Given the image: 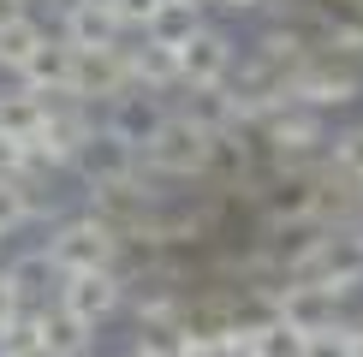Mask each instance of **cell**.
I'll return each mask as SVG.
<instances>
[{
    "mask_svg": "<svg viewBox=\"0 0 363 357\" xmlns=\"http://www.w3.org/2000/svg\"><path fill=\"white\" fill-rule=\"evenodd\" d=\"M179 72H185V89H220V84H233L238 42L226 36L220 24H203L185 48H179Z\"/></svg>",
    "mask_w": 363,
    "mask_h": 357,
    "instance_id": "ba28073f",
    "label": "cell"
},
{
    "mask_svg": "<svg viewBox=\"0 0 363 357\" xmlns=\"http://www.w3.org/2000/svg\"><path fill=\"white\" fill-rule=\"evenodd\" d=\"M357 327H363V322H357Z\"/></svg>",
    "mask_w": 363,
    "mask_h": 357,
    "instance_id": "1f68e13d",
    "label": "cell"
},
{
    "mask_svg": "<svg viewBox=\"0 0 363 357\" xmlns=\"http://www.w3.org/2000/svg\"><path fill=\"white\" fill-rule=\"evenodd\" d=\"M328 161L352 178V185H363V119H352V125L334 131V143H328Z\"/></svg>",
    "mask_w": 363,
    "mask_h": 357,
    "instance_id": "7402d4cb",
    "label": "cell"
},
{
    "mask_svg": "<svg viewBox=\"0 0 363 357\" xmlns=\"http://www.w3.org/2000/svg\"><path fill=\"white\" fill-rule=\"evenodd\" d=\"M173 108H167V96H155V89H138L131 84L125 96H113V101H101V131H113L119 143H131V149H143L149 137L161 131V119H167Z\"/></svg>",
    "mask_w": 363,
    "mask_h": 357,
    "instance_id": "9c48e42d",
    "label": "cell"
},
{
    "mask_svg": "<svg viewBox=\"0 0 363 357\" xmlns=\"http://www.w3.org/2000/svg\"><path fill=\"white\" fill-rule=\"evenodd\" d=\"M286 280H304V286H328L340 298L363 292V227L340 220V227H310L286 250Z\"/></svg>",
    "mask_w": 363,
    "mask_h": 357,
    "instance_id": "6da1fadb",
    "label": "cell"
},
{
    "mask_svg": "<svg viewBox=\"0 0 363 357\" xmlns=\"http://www.w3.org/2000/svg\"><path fill=\"white\" fill-rule=\"evenodd\" d=\"M196 30H203V6H196V0H167V6H161V18L149 24V36H155L161 48H185Z\"/></svg>",
    "mask_w": 363,
    "mask_h": 357,
    "instance_id": "ffe728a7",
    "label": "cell"
},
{
    "mask_svg": "<svg viewBox=\"0 0 363 357\" xmlns=\"http://www.w3.org/2000/svg\"><path fill=\"white\" fill-rule=\"evenodd\" d=\"M233 357H310V334L292 327V322H280V316H268V322H256L250 334L238 339Z\"/></svg>",
    "mask_w": 363,
    "mask_h": 357,
    "instance_id": "d6986e66",
    "label": "cell"
},
{
    "mask_svg": "<svg viewBox=\"0 0 363 357\" xmlns=\"http://www.w3.org/2000/svg\"><path fill=\"white\" fill-rule=\"evenodd\" d=\"M215 149H220V137H208L203 125H191V119L173 108L161 119V131L143 143V173L167 178V185H196V178L215 167Z\"/></svg>",
    "mask_w": 363,
    "mask_h": 357,
    "instance_id": "7a4b0ae2",
    "label": "cell"
},
{
    "mask_svg": "<svg viewBox=\"0 0 363 357\" xmlns=\"http://www.w3.org/2000/svg\"><path fill=\"white\" fill-rule=\"evenodd\" d=\"M179 113L191 119V125H203L208 137H238V131H250L245 125V113H238V101H233V89H185V101H179Z\"/></svg>",
    "mask_w": 363,
    "mask_h": 357,
    "instance_id": "2e32d148",
    "label": "cell"
},
{
    "mask_svg": "<svg viewBox=\"0 0 363 357\" xmlns=\"http://www.w3.org/2000/svg\"><path fill=\"white\" fill-rule=\"evenodd\" d=\"M18 18H30V0H0V30L18 24Z\"/></svg>",
    "mask_w": 363,
    "mask_h": 357,
    "instance_id": "f1b7e54d",
    "label": "cell"
},
{
    "mask_svg": "<svg viewBox=\"0 0 363 357\" xmlns=\"http://www.w3.org/2000/svg\"><path fill=\"white\" fill-rule=\"evenodd\" d=\"M48 256L60 274H96V268H119L125 244H119V232L101 215L84 208V215H66L48 227Z\"/></svg>",
    "mask_w": 363,
    "mask_h": 357,
    "instance_id": "3957f363",
    "label": "cell"
},
{
    "mask_svg": "<svg viewBox=\"0 0 363 357\" xmlns=\"http://www.w3.org/2000/svg\"><path fill=\"white\" fill-rule=\"evenodd\" d=\"M72 173H78L84 197H89V191H119V185H138V178H143V149L119 143L113 131H96V137L78 149Z\"/></svg>",
    "mask_w": 363,
    "mask_h": 357,
    "instance_id": "52a82bcc",
    "label": "cell"
},
{
    "mask_svg": "<svg viewBox=\"0 0 363 357\" xmlns=\"http://www.w3.org/2000/svg\"><path fill=\"white\" fill-rule=\"evenodd\" d=\"M72 66H78V48H72L66 36H48L30 54V66L18 72V84L42 89V96H72Z\"/></svg>",
    "mask_w": 363,
    "mask_h": 357,
    "instance_id": "e0dca14e",
    "label": "cell"
},
{
    "mask_svg": "<svg viewBox=\"0 0 363 357\" xmlns=\"http://www.w3.org/2000/svg\"><path fill=\"white\" fill-rule=\"evenodd\" d=\"M108 6H113V18H119L125 36H149V24L161 18V6H167V0H108Z\"/></svg>",
    "mask_w": 363,
    "mask_h": 357,
    "instance_id": "484cf974",
    "label": "cell"
},
{
    "mask_svg": "<svg viewBox=\"0 0 363 357\" xmlns=\"http://www.w3.org/2000/svg\"><path fill=\"white\" fill-rule=\"evenodd\" d=\"M0 274H6V286L18 292V304L24 310H48L54 298H60V268H54V256H48V244H36V250H18V256H12L6 268H0Z\"/></svg>",
    "mask_w": 363,
    "mask_h": 357,
    "instance_id": "8fae6325",
    "label": "cell"
},
{
    "mask_svg": "<svg viewBox=\"0 0 363 357\" xmlns=\"http://www.w3.org/2000/svg\"><path fill=\"white\" fill-rule=\"evenodd\" d=\"M131 89V66H125V42L119 48H78V66H72V96L101 108V101L125 96Z\"/></svg>",
    "mask_w": 363,
    "mask_h": 357,
    "instance_id": "30bf717a",
    "label": "cell"
},
{
    "mask_svg": "<svg viewBox=\"0 0 363 357\" xmlns=\"http://www.w3.org/2000/svg\"><path fill=\"white\" fill-rule=\"evenodd\" d=\"M18 227H30V197L18 173H0V238H12Z\"/></svg>",
    "mask_w": 363,
    "mask_h": 357,
    "instance_id": "cb8c5ba5",
    "label": "cell"
},
{
    "mask_svg": "<svg viewBox=\"0 0 363 357\" xmlns=\"http://www.w3.org/2000/svg\"><path fill=\"white\" fill-rule=\"evenodd\" d=\"M42 125H48V96H42V89H30V84L0 89V131H6V137L36 143Z\"/></svg>",
    "mask_w": 363,
    "mask_h": 357,
    "instance_id": "ac0fdd59",
    "label": "cell"
},
{
    "mask_svg": "<svg viewBox=\"0 0 363 357\" xmlns=\"http://www.w3.org/2000/svg\"><path fill=\"white\" fill-rule=\"evenodd\" d=\"M340 304H345L340 292H328V286H304V280H286V286L274 292V316H280V322H292V327H304V334H322V327H334V322H340Z\"/></svg>",
    "mask_w": 363,
    "mask_h": 357,
    "instance_id": "7c38bea8",
    "label": "cell"
},
{
    "mask_svg": "<svg viewBox=\"0 0 363 357\" xmlns=\"http://www.w3.org/2000/svg\"><path fill=\"white\" fill-rule=\"evenodd\" d=\"M196 6H203V0H196Z\"/></svg>",
    "mask_w": 363,
    "mask_h": 357,
    "instance_id": "f546056e",
    "label": "cell"
},
{
    "mask_svg": "<svg viewBox=\"0 0 363 357\" xmlns=\"http://www.w3.org/2000/svg\"><path fill=\"white\" fill-rule=\"evenodd\" d=\"M125 66H131V84L138 89H155V96H173L185 89V72H179V48H161L155 36H138L125 48Z\"/></svg>",
    "mask_w": 363,
    "mask_h": 357,
    "instance_id": "5bb4252c",
    "label": "cell"
},
{
    "mask_svg": "<svg viewBox=\"0 0 363 357\" xmlns=\"http://www.w3.org/2000/svg\"><path fill=\"white\" fill-rule=\"evenodd\" d=\"M0 173H24V143L0 131Z\"/></svg>",
    "mask_w": 363,
    "mask_h": 357,
    "instance_id": "4316f807",
    "label": "cell"
},
{
    "mask_svg": "<svg viewBox=\"0 0 363 357\" xmlns=\"http://www.w3.org/2000/svg\"><path fill=\"white\" fill-rule=\"evenodd\" d=\"M286 96L304 101V108H315V113H328V108H345V101H357V96H363V72L352 66V60L315 54V60H304V66L292 72Z\"/></svg>",
    "mask_w": 363,
    "mask_h": 357,
    "instance_id": "5b68a950",
    "label": "cell"
},
{
    "mask_svg": "<svg viewBox=\"0 0 363 357\" xmlns=\"http://www.w3.org/2000/svg\"><path fill=\"white\" fill-rule=\"evenodd\" d=\"M36 339H42V357H89L96 351V327L78 322L72 310H60V304L36 310Z\"/></svg>",
    "mask_w": 363,
    "mask_h": 357,
    "instance_id": "9a60e30c",
    "label": "cell"
},
{
    "mask_svg": "<svg viewBox=\"0 0 363 357\" xmlns=\"http://www.w3.org/2000/svg\"><path fill=\"white\" fill-rule=\"evenodd\" d=\"M310 357H363V327L357 322H334L322 334H310Z\"/></svg>",
    "mask_w": 363,
    "mask_h": 357,
    "instance_id": "603a6c76",
    "label": "cell"
},
{
    "mask_svg": "<svg viewBox=\"0 0 363 357\" xmlns=\"http://www.w3.org/2000/svg\"><path fill=\"white\" fill-rule=\"evenodd\" d=\"M42 42H48V30H42L36 18L6 24V30H0V72H12V78H18V72L30 66V54H36Z\"/></svg>",
    "mask_w": 363,
    "mask_h": 357,
    "instance_id": "44dd1931",
    "label": "cell"
},
{
    "mask_svg": "<svg viewBox=\"0 0 363 357\" xmlns=\"http://www.w3.org/2000/svg\"><path fill=\"white\" fill-rule=\"evenodd\" d=\"M60 310H72L78 322L89 327H101V322H113L119 310L131 304V280L119 274V268H96V274H66L60 280V298H54Z\"/></svg>",
    "mask_w": 363,
    "mask_h": 357,
    "instance_id": "8992f818",
    "label": "cell"
},
{
    "mask_svg": "<svg viewBox=\"0 0 363 357\" xmlns=\"http://www.w3.org/2000/svg\"><path fill=\"white\" fill-rule=\"evenodd\" d=\"M250 137L268 149V155H280V161H315V155H328V119L315 113V108H304V101H274L262 119L250 125Z\"/></svg>",
    "mask_w": 363,
    "mask_h": 357,
    "instance_id": "277c9868",
    "label": "cell"
},
{
    "mask_svg": "<svg viewBox=\"0 0 363 357\" xmlns=\"http://www.w3.org/2000/svg\"><path fill=\"white\" fill-rule=\"evenodd\" d=\"M357 6H363V0H357Z\"/></svg>",
    "mask_w": 363,
    "mask_h": 357,
    "instance_id": "4dcf8cb0",
    "label": "cell"
},
{
    "mask_svg": "<svg viewBox=\"0 0 363 357\" xmlns=\"http://www.w3.org/2000/svg\"><path fill=\"white\" fill-rule=\"evenodd\" d=\"M60 36H66L72 48H119L125 30H119L108 0H72V6L60 12Z\"/></svg>",
    "mask_w": 363,
    "mask_h": 357,
    "instance_id": "4fadbf2b",
    "label": "cell"
},
{
    "mask_svg": "<svg viewBox=\"0 0 363 357\" xmlns=\"http://www.w3.org/2000/svg\"><path fill=\"white\" fill-rule=\"evenodd\" d=\"M0 357H42V339H36V310L0 327Z\"/></svg>",
    "mask_w": 363,
    "mask_h": 357,
    "instance_id": "d4e9b609",
    "label": "cell"
},
{
    "mask_svg": "<svg viewBox=\"0 0 363 357\" xmlns=\"http://www.w3.org/2000/svg\"><path fill=\"white\" fill-rule=\"evenodd\" d=\"M18 316H30V310L18 304V292H12V286H6V274H0V327H6V322H18Z\"/></svg>",
    "mask_w": 363,
    "mask_h": 357,
    "instance_id": "83f0119b",
    "label": "cell"
}]
</instances>
